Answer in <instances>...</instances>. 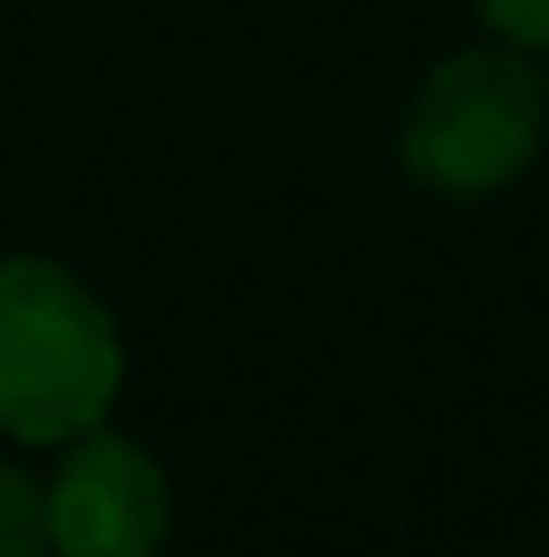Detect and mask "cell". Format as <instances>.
Listing matches in <instances>:
<instances>
[{
    "mask_svg": "<svg viewBox=\"0 0 549 557\" xmlns=\"http://www.w3.org/2000/svg\"><path fill=\"white\" fill-rule=\"evenodd\" d=\"M128 347L113 309L53 257H0V437L61 453L113 422Z\"/></svg>",
    "mask_w": 549,
    "mask_h": 557,
    "instance_id": "6da1fadb",
    "label": "cell"
},
{
    "mask_svg": "<svg viewBox=\"0 0 549 557\" xmlns=\"http://www.w3.org/2000/svg\"><path fill=\"white\" fill-rule=\"evenodd\" d=\"M549 144V84L535 53L489 38L445 53L399 113V166L407 182L445 203H489L535 174Z\"/></svg>",
    "mask_w": 549,
    "mask_h": 557,
    "instance_id": "7a4b0ae2",
    "label": "cell"
},
{
    "mask_svg": "<svg viewBox=\"0 0 549 557\" xmlns=\"http://www.w3.org/2000/svg\"><path fill=\"white\" fill-rule=\"evenodd\" d=\"M174 535V482L151 445L121 430H84L61 445L46 482V550L53 557H159Z\"/></svg>",
    "mask_w": 549,
    "mask_h": 557,
    "instance_id": "3957f363",
    "label": "cell"
},
{
    "mask_svg": "<svg viewBox=\"0 0 549 557\" xmlns=\"http://www.w3.org/2000/svg\"><path fill=\"white\" fill-rule=\"evenodd\" d=\"M0 557H53L46 550V482L0 460Z\"/></svg>",
    "mask_w": 549,
    "mask_h": 557,
    "instance_id": "277c9868",
    "label": "cell"
},
{
    "mask_svg": "<svg viewBox=\"0 0 549 557\" xmlns=\"http://www.w3.org/2000/svg\"><path fill=\"white\" fill-rule=\"evenodd\" d=\"M482 30L520 46V53H549V0H474Z\"/></svg>",
    "mask_w": 549,
    "mask_h": 557,
    "instance_id": "5b68a950",
    "label": "cell"
}]
</instances>
